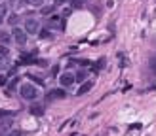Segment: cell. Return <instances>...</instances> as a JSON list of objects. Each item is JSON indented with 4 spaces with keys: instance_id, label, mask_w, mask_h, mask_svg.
Returning <instances> with one entry per match:
<instances>
[{
    "instance_id": "83f0119b",
    "label": "cell",
    "mask_w": 156,
    "mask_h": 136,
    "mask_svg": "<svg viewBox=\"0 0 156 136\" xmlns=\"http://www.w3.org/2000/svg\"><path fill=\"white\" fill-rule=\"evenodd\" d=\"M0 2H2V0H0Z\"/></svg>"
},
{
    "instance_id": "52a82bcc",
    "label": "cell",
    "mask_w": 156,
    "mask_h": 136,
    "mask_svg": "<svg viewBox=\"0 0 156 136\" xmlns=\"http://www.w3.org/2000/svg\"><path fill=\"white\" fill-rule=\"evenodd\" d=\"M88 91H91V81H84L82 85H80V89H78V93H76V95H86V93Z\"/></svg>"
},
{
    "instance_id": "4fadbf2b",
    "label": "cell",
    "mask_w": 156,
    "mask_h": 136,
    "mask_svg": "<svg viewBox=\"0 0 156 136\" xmlns=\"http://www.w3.org/2000/svg\"><path fill=\"white\" fill-rule=\"evenodd\" d=\"M8 40H10V34L4 32V30H0V42H2V44H6Z\"/></svg>"
},
{
    "instance_id": "d4e9b609",
    "label": "cell",
    "mask_w": 156,
    "mask_h": 136,
    "mask_svg": "<svg viewBox=\"0 0 156 136\" xmlns=\"http://www.w3.org/2000/svg\"><path fill=\"white\" fill-rule=\"evenodd\" d=\"M69 13H70V8H65V10H63V17H67Z\"/></svg>"
},
{
    "instance_id": "7c38bea8",
    "label": "cell",
    "mask_w": 156,
    "mask_h": 136,
    "mask_svg": "<svg viewBox=\"0 0 156 136\" xmlns=\"http://www.w3.org/2000/svg\"><path fill=\"white\" fill-rule=\"evenodd\" d=\"M17 21H19V17H17V13H12V15L8 17V23H10L12 27H15V25H17Z\"/></svg>"
},
{
    "instance_id": "44dd1931",
    "label": "cell",
    "mask_w": 156,
    "mask_h": 136,
    "mask_svg": "<svg viewBox=\"0 0 156 136\" xmlns=\"http://www.w3.org/2000/svg\"><path fill=\"white\" fill-rule=\"evenodd\" d=\"M4 136H21V131H12V132L4 134Z\"/></svg>"
},
{
    "instance_id": "9c48e42d",
    "label": "cell",
    "mask_w": 156,
    "mask_h": 136,
    "mask_svg": "<svg viewBox=\"0 0 156 136\" xmlns=\"http://www.w3.org/2000/svg\"><path fill=\"white\" fill-rule=\"evenodd\" d=\"M29 110H31L32 115H42V113H44V108H42V106H38V104H32Z\"/></svg>"
},
{
    "instance_id": "7402d4cb",
    "label": "cell",
    "mask_w": 156,
    "mask_h": 136,
    "mask_svg": "<svg viewBox=\"0 0 156 136\" xmlns=\"http://www.w3.org/2000/svg\"><path fill=\"white\" fill-rule=\"evenodd\" d=\"M29 2H31L32 6H40L42 2H44V0H29Z\"/></svg>"
},
{
    "instance_id": "8fae6325",
    "label": "cell",
    "mask_w": 156,
    "mask_h": 136,
    "mask_svg": "<svg viewBox=\"0 0 156 136\" xmlns=\"http://www.w3.org/2000/svg\"><path fill=\"white\" fill-rule=\"evenodd\" d=\"M10 66V61H8V57H0V70H6Z\"/></svg>"
},
{
    "instance_id": "8992f818",
    "label": "cell",
    "mask_w": 156,
    "mask_h": 136,
    "mask_svg": "<svg viewBox=\"0 0 156 136\" xmlns=\"http://www.w3.org/2000/svg\"><path fill=\"white\" fill-rule=\"evenodd\" d=\"M12 123H13L12 117H6V119L2 121V123H0V132L6 134V131H10V128H12Z\"/></svg>"
},
{
    "instance_id": "2e32d148",
    "label": "cell",
    "mask_w": 156,
    "mask_h": 136,
    "mask_svg": "<svg viewBox=\"0 0 156 136\" xmlns=\"http://www.w3.org/2000/svg\"><path fill=\"white\" fill-rule=\"evenodd\" d=\"M151 70L156 74V55H152V57H151Z\"/></svg>"
},
{
    "instance_id": "484cf974",
    "label": "cell",
    "mask_w": 156,
    "mask_h": 136,
    "mask_svg": "<svg viewBox=\"0 0 156 136\" xmlns=\"http://www.w3.org/2000/svg\"><path fill=\"white\" fill-rule=\"evenodd\" d=\"M67 2V0H57V4H65Z\"/></svg>"
},
{
    "instance_id": "ba28073f",
    "label": "cell",
    "mask_w": 156,
    "mask_h": 136,
    "mask_svg": "<svg viewBox=\"0 0 156 136\" xmlns=\"http://www.w3.org/2000/svg\"><path fill=\"white\" fill-rule=\"evenodd\" d=\"M32 62H36V61H34L32 55H29V53L21 55V59H19V64H32Z\"/></svg>"
},
{
    "instance_id": "cb8c5ba5",
    "label": "cell",
    "mask_w": 156,
    "mask_h": 136,
    "mask_svg": "<svg viewBox=\"0 0 156 136\" xmlns=\"http://www.w3.org/2000/svg\"><path fill=\"white\" fill-rule=\"evenodd\" d=\"M0 15H6V6H4V4L0 6Z\"/></svg>"
},
{
    "instance_id": "3957f363",
    "label": "cell",
    "mask_w": 156,
    "mask_h": 136,
    "mask_svg": "<svg viewBox=\"0 0 156 136\" xmlns=\"http://www.w3.org/2000/svg\"><path fill=\"white\" fill-rule=\"evenodd\" d=\"M25 30H27V34H36L38 30H40V23L36 19H27L25 21Z\"/></svg>"
},
{
    "instance_id": "30bf717a",
    "label": "cell",
    "mask_w": 156,
    "mask_h": 136,
    "mask_svg": "<svg viewBox=\"0 0 156 136\" xmlns=\"http://www.w3.org/2000/svg\"><path fill=\"white\" fill-rule=\"evenodd\" d=\"M74 77H76L78 83H84V81H86V72H84V70H78V72L74 74Z\"/></svg>"
},
{
    "instance_id": "d6986e66",
    "label": "cell",
    "mask_w": 156,
    "mask_h": 136,
    "mask_svg": "<svg viewBox=\"0 0 156 136\" xmlns=\"http://www.w3.org/2000/svg\"><path fill=\"white\" fill-rule=\"evenodd\" d=\"M29 77H31V80H32L34 83H38V85H42V80H40L38 76H29Z\"/></svg>"
},
{
    "instance_id": "4316f807",
    "label": "cell",
    "mask_w": 156,
    "mask_h": 136,
    "mask_svg": "<svg viewBox=\"0 0 156 136\" xmlns=\"http://www.w3.org/2000/svg\"><path fill=\"white\" fill-rule=\"evenodd\" d=\"M2 17H4V15H0V25H2Z\"/></svg>"
},
{
    "instance_id": "ac0fdd59",
    "label": "cell",
    "mask_w": 156,
    "mask_h": 136,
    "mask_svg": "<svg viewBox=\"0 0 156 136\" xmlns=\"http://www.w3.org/2000/svg\"><path fill=\"white\" fill-rule=\"evenodd\" d=\"M40 38H44V40L46 38H52V34H49V30H46V28H44V30L40 32Z\"/></svg>"
},
{
    "instance_id": "603a6c76",
    "label": "cell",
    "mask_w": 156,
    "mask_h": 136,
    "mask_svg": "<svg viewBox=\"0 0 156 136\" xmlns=\"http://www.w3.org/2000/svg\"><path fill=\"white\" fill-rule=\"evenodd\" d=\"M6 81H8V77H6V76H0V85H6Z\"/></svg>"
},
{
    "instance_id": "9a60e30c",
    "label": "cell",
    "mask_w": 156,
    "mask_h": 136,
    "mask_svg": "<svg viewBox=\"0 0 156 136\" xmlns=\"http://www.w3.org/2000/svg\"><path fill=\"white\" fill-rule=\"evenodd\" d=\"M13 115V112H8V110H0V119H4V117H12Z\"/></svg>"
},
{
    "instance_id": "277c9868",
    "label": "cell",
    "mask_w": 156,
    "mask_h": 136,
    "mask_svg": "<svg viewBox=\"0 0 156 136\" xmlns=\"http://www.w3.org/2000/svg\"><path fill=\"white\" fill-rule=\"evenodd\" d=\"M59 81H61L63 87H69V85H73L76 81V77H74V74H70V72H63L59 76Z\"/></svg>"
},
{
    "instance_id": "6da1fadb",
    "label": "cell",
    "mask_w": 156,
    "mask_h": 136,
    "mask_svg": "<svg viewBox=\"0 0 156 136\" xmlns=\"http://www.w3.org/2000/svg\"><path fill=\"white\" fill-rule=\"evenodd\" d=\"M19 95L23 96L25 100H34L38 96V91H36V87L29 81V83H21L19 85Z\"/></svg>"
},
{
    "instance_id": "7a4b0ae2",
    "label": "cell",
    "mask_w": 156,
    "mask_h": 136,
    "mask_svg": "<svg viewBox=\"0 0 156 136\" xmlns=\"http://www.w3.org/2000/svg\"><path fill=\"white\" fill-rule=\"evenodd\" d=\"M27 30L25 28H17V27H13V30H12V38L15 40V44H19V46H25L27 44Z\"/></svg>"
},
{
    "instance_id": "ffe728a7",
    "label": "cell",
    "mask_w": 156,
    "mask_h": 136,
    "mask_svg": "<svg viewBox=\"0 0 156 136\" xmlns=\"http://www.w3.org/2000/svg\"><path fill=\"white\" fill-rule=\"evenodd\" d=\"M59 74V66L55 64V66H52V76H57Z\"/></svg>"
},
{
    "instance_id": "5bb4252c",
    "label": "cell",
    "mask_w": 156,
    "mask_h": 136,
    "mask_svg": "<svg viewBox=\"0 0 156 136\" xmlns=\"http://www.w3.org/2000/svg\"><path fill=\"white\" fill-rule=\"evenodd\" d=\"M10 51H8V47H6L4 44H0V57H8Z\"/></svg>"
},
{
    "instance_id": "e0dca14e",
    "label": "cell",
    "mask_w": 156,
    "mask_h": 136,
    "mask_svg": "<svg viewBox=\"0 0 156 136\" xmlns=\"http://www.w3.org/2000/svg\"><path fill=\"white\" fill-rule=\"evenodd\" d=\"M52 11H53V6H46V8H42V13H44V15H49Z\"/></svg>"
},
{
    "instance_id": "5b68a950",
    "label": "cell",
    "mask_w": 156,
    "mask_h": 136,
    "mask_svg": "<svg viewBox=\"0 0 156 136\" xmlns=\"http://www.w3.org/2000/svg\"><path fill=\"white\" fill-rule=\"evenodd\" d=\"M65 95H67V93L63 89H52L46 95V100H59V98H65Z\"/></svg>"
}]
</instances>
